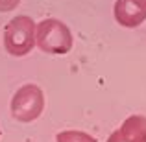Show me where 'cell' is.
<instances>
[{
    "label": "cell",
    "mask_w": 146,
    "mask_h": 142,
    "mask_svg": "<svg viewBox=\"0 0 146 142\" xmlns=\"http://www.w3.org/2000/svg\"><path fill=\"white\" fill-rule=\"evenodd\" d=\"M35 46V22L28 15H17L4 28V48L15 57H22Z\"/></svg>",
    "instance_id": "7a4b0ae2"
},
{
    "label": "cell",
    "mask_w": 146,
    "mask_h": 142,
    "mask_svg": "<svg viewBox=\"0 0 146 142\" xmlns=\"http://www.w3.org/2000/svg\"><path fill=\"white\" fill-rule=\"evenodd\" d=\"M35 44L44 53L63 55L72 50L74 39L65 22L57 18H44L35 26Z\"/></svg>",
    "instance_id": "6da1fadb"
},
{
    "label": "cell",
    "mask_w": 146,
    "mask_h": 142,
    "mask_svg": "<svg viewBox=\"0 0 146 142\" xmlns=\"http://www.w3.org/2000/svg\"><path fill=\"white\" fill-rule=\"evenodd\" d=\"M44 109V94L33 83L22 85L11 98V116L17 122L28 124L41 116Z\"/></svg>",
    "instance_id": "3957f363"
},
{
    "label": "cell",
    "mask_w": 146,
    "mask_h": 142,
    "mask_svg": "<svg viewBox=\"0 0 146 142\" xmlns=\"http://www.w3.org/2000/svg\"><path fill=\"white\" fill-rule=\"evenodd\" d=\"M21 4V0H0V13H7L13 11L15 7Z\"/></svg>",
    "instance_id": "52a82bcc"
},
{
    "label": "cell",
    "mask_w": 146,
    "mask_h": 142,
    "mask_svg": "<svg viewBox=\"0 0 146 142\" xmlns=\"http://www.w3.org/2000/svg\"><path fill=\"white\" fill-rule=\"evenodd\" d=\"M107 142H141V140H137L135 137H131L128 131H124L122 127H118V129H115V131L111 133V137L107 139Z\"/></svg>",
    "instance_id": "8992f818"
},
{
    "label": "cell",
    "mask_w": 146,
    "mask_h": 142,
    "mask_svg": "<svg viewBox=\"0 0 146 142\" xmlns=\"http://www.w3.org/2000/svg\"><path fill=\"white\" fill-rule=\"evenodd\" d=\"M113 13L115 20L124 28H137L146 20V7L137 0H117Z\"/></svg>",
    "instance_id": "277c9868"
},
{
    "label": "cell",
    "mask_w": 146,
    "mask_h": 142,
    "mask_svg": "<svg viewBox=\"0 0 146 142\" xmlns=\"http://www.w3.org/2000/svg\"><path fill=\"white\" fill-rule=\"evenodd\" d=\"M137 2H139L141 6H144V7H146V0H137Z\"/></svg>",
    "instance_id": "ba28073f"
},
{
    "label": "cell",
    "mask_w": 146,
    "mask_h": 142,
    "mask_svg": "<svg viewBox=\"0 0 146 142\" xmlns=\"http://www.w3.org/2000/svg\"><path fill=\"white\" fill-rule=\"evenodd\" d=\"M56 142H96L93 135L85 131H76V129H67L56 135Z\"/></svg>",
    "instance_id": "5b68a950"
}]
</instances>
